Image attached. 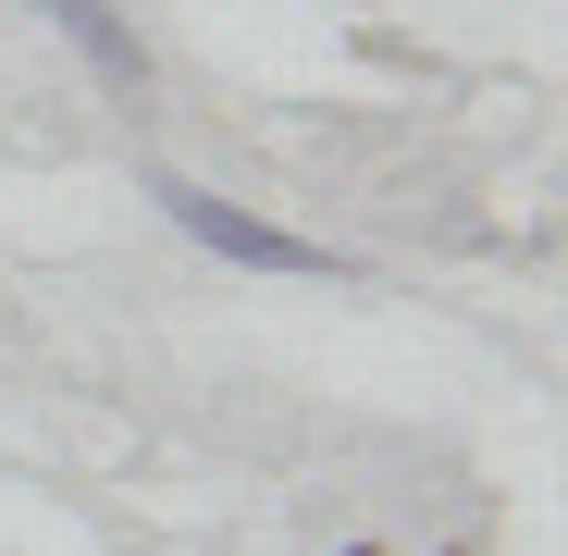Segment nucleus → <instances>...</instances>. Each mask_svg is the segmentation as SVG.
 <instances>
[{
    "label": "nucleus",
    "mask_w": 568,
    "mask_h": 556,
    "mask_svg": "<svg viewBox=\"0 0 568 556\" xmlns=\"http://www.w3.org/2000/svg\"><path fill=\"white\" fill-rule=\"evenodd\" d=\"M149 199L199 235V247H223V260H247V272H322V247L310 235H284V223H260V211H235V199H211V185H149Z\"/></svg>",
    "instance_id": "nucleus-1"
},
{
    "label": "nucleus",
    "mask_w": 568,
    "mask_h": 556,
    "mask_svg": "<svg viewBox=\"0 0 568 556\" xmlns=\"http://www.w3.org/2000/svg\"><path fill=\"white\" fill-rule=\"evenodd\" d=\"M38 13H50V26H62V38L87 50V62H100L112 87H136V74H149V62H136V38H124V26L100 13V0H38Z\"/></svg>",
    "instance_id": "nucleus-2"
},
{
    "label": "nucleus",
    "mask_w": 568,
    "mask_h": 556,
    "mask_svg": "<svg viewBox=\"0 0 568 556\" xmlns=\"http://www.w3.org/2000/svg\"><path fill=\"white\" fill-rule=\"evenodd\" d=\"M346 556H371V544H346Z\"/></svg>",
    "instance_id": "nucleus-3"
}]
</instances>
